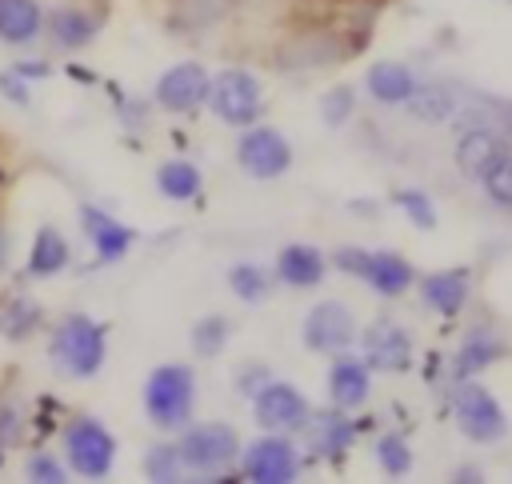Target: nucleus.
Wrapping results in <instances>:
<instances>
[{
  "label": "nucleus",
  "mask_w": 512,
  "mask_h": 484,
  "mask_svg": "<svg viewBox=\"0 0 512 484\" xmlns=\"http://www.w3.org/2000/svg\"><path fill=\"white\" fill-rule=\"evenodd\" d=\"M48 356L60 376L92 380L108 356V324L92 320L88 312H64L48 336Z\"/></svg>",
  "instance_id": "nucleus-1"
},
{
  "label": "nucleus",
  "mask_w": 512,
  "mask_h": 484,
  "mask_svg": "<svg viewBox=\"0 0 512 484\" xmlns=\"http://www.w3.org/2000/svg\"><path fill=\"white\" fill-rule=\"evenodd\" d=\"M360 48H364L360 36H352L328 20H300V28L280 40L272 64L284 72H316V68H332L336 60L356 56Z\"/></svg>",
  "instance_id": "nucleus-2"
},
{
  "label": "nucleus",
  "mask_w": 512,
  "mask_h": 484,
  "mask_svg": "<svg viewBox=\"0 0 512 484\" xmlns=\"http://www.w3.org/2000/svg\"><path fill=\"white\" fill-rule=\"evenodd\" d=\"M196 412V372L188 364H156L144 380V416L160 432H180Z\"/></svg>",
  "instance_id": "nucleus-3"
},
{
  "label": "nucleus",
  "mask_w": 512,
  "mask_h": 484,
  "mask_svg": "<svg viewBox=\"0 0 512 484\" xmlns=\"http://www.w3.org/2000/svg\"><path fill=\"white\" fill-rule=\"evenodd\" d=\"M332 268H340L344 276L368 284L376 296H388V300L404 296V292L416 284V276H420L408 256L388 252V248H372V252H368V248H356V244L336 248V252H332Z\"/></svg>",
  "instance_id": "nucleus-4"
},
{
  "label": "nucleus",
  "mask_w": 512,
  "mask_h": 484,
  "mask_svg": "<svg viewBox=\"0 0 512 484\" xmlns=\"http://www.w3.org/2000/svg\"><path fill=\"white\" fill-rule=\"evenodd\" d=\"M448 412H452L456 428L472 444H500L508 436V412H504V404L496 400V392H488L472 376L468 380H452Z\"/></svg>",
  "instance_id": "nucleus-5"
},
{
  "label": "nucleus",
  "mask_w": 512,
  "mask_h": 484,
  "mask_svg": "<svg viewBox=\"0 0 512 484\" xmlns=\"http://www.w3.org/2000/svg\"><path fill=\"white\" fill-rule=\"evenodd\" d=\"M64 440V460L76 476L84 480H104L116 468V436L96 420V416H72L60 428Z\"/></svg>",
  "instance_id": "nucleus-6"
},
{
  "label": "nucleus",
  "mask_w": 512,
  "mask_h": 484,
  "mask_svg": "<svg viewBox=\"0 0 512 484\" xmlns=\"http://www.w3.org/2000/svg\"><path fill=\"white\" fill-rule=\"evenodd\" d=\"M176 448L184 468H196L200 480L212 476L216 468H228L240 456V436L224 420H204V424H184L176 432Z\"/></svg>",
  "instance_id": "nucleus-7"
},
{
  "label": "nucleus",
  "mask_w": 512,
  "mask_h": 484,
  "mask_svg": "<svg viewBox=\"0 0 512 484\" xmlns=\"http://www.w3.org/2000/svg\"><path fill=\"white\" fill-rule=\"evenodd\" d=\"M208 104H212L216 120L228 124V128H248L264 116V92H260V80L248 68H220L212 76Z\"/></svg>",
  "instance_id": "nucleus-8"
},
{
  "label": "nucleus",
  "mask_w": 512,
  "mask_h": 484,
  "mask_svg": "<svg viewBox=\"0 0 512 484\" xmlns=\"http://www.w3.org/2000/svg\"><path fill=\"white\" fill-rule=\"evenodd\" d=\"M364 428H368L364 420H352V412H344L336 404H328L320 412L312 408L308 420H304V428H300L304 440H308V460H324V464L340 468Z\"/></svg>",
  "instance_id": "nucleus-9"
},
{
  "label": "nucleus",
  "mask_w": 512,
  "mask_h": 484,
  "mask_svg": "<svg viewBox=\"0 0 512 484\" xmlns=\"http://www.w3.org/2000/svg\"><path fill=\"white\" fill-rule=\"evenodd\" d=\"M240 480L248 484H292L300 476V452L284 432H264L240 456Z\"/></svg>",
  "instance_id": "nucleus-10"
},
{
  "label": "nucleus",
  "mask_w": 512,
  "mask_h": 484,
  "mask_svg": "<svg viewBox=\"0 0 512 484\" xmlns=\"http://www.w3.org/2000/svg\"><path fill=\"white\" fill-rule=\"evenodd\" d=\"M236 164L252 176V180H276L292 168V144L280 128L272 124H248L240 128V140H236Z\"/></svg>",
  "instance_id": "nucleus-11"
},
{
  "label": "nucleus",
  "mask_w": 512,
  "mask_h": 484,
  "mask_svg": "<svg viewBox=\"0 0 512 484\" xmlns=\"http://www.w3.org/2000/svg\"><path fill=\"white\" fill-rule=\"evenodd\" d=\"M300 340L316 356L348 352L356 344V316H352V308L340 304V300H320L316 308H308V316L300 324Z\"/></svg>",
  "instance_id": "nucleus-12"
},
{
  "label": "nucleus",
  "mask_w": 512,
  "mask_h": 484,
  "mask_svg": "<svg viewBox=\"0 0 512 484\" xmlns=\"http://www.w3.org/2000/svg\"><path fill=\"white\" fill-rule=\"evenodd\" d=\"M308 412H312L308 396L296 384L276 380V376L252 396V420H256L260 432H284V436L288 432H300L304 420H308Z\"/></svg>",
  "instance_id": "nucleus-13"
},
{
  "label": "nucleus",
  "mask_w": 512,
  "mask_h": 484,
  "mask_svg": "<svg viewBox=\"0 0 512 484\" xmlns=\"http://www.w3.org/2000/svg\"><path fill=\"white\" fill-rule=\"evenodd\" d=\"M208 88H212L208 68L196 64V60H180V64L160 72V80L152 88V100L172 116H192L208 104Z\"/></svg>",
  "instance_id": "nucleus-14"
},
{
  "label": "nucleus",
  "mask_w": 512,
  "mask_h": 484,
  "mask_svg": "<svg viewBox=\"0 0 512 484\" xmlns=\"http://www.w3.org/2000/svg\"><path fill=\"white\" fill-rule=\"evenodd\" d=\"M356 344H360V360L372 372H392L396 376V372L412 368V336H408V328H400L388 316H380L364 332H356Z\"/></svg>",
  "instance_id": "nucleus-15"
},
{
  "label": "nucleus",
  "mask_w": 512,
  "mask_h": 484,
  "mask_svg": "<svg viewBox=\"0 0 512 484\" xmlns=\"http://www.w3.org/2000/svg\"><path fill=\"white\" fill-rule=\"evenodd\" d=\"M508 148H512V144H508L504 132L488 128V124H472V128H460V136H456V144H452V164H456V172H460L464 180H476V184H480V180L504 160Z\"/></svg>",
  "instance_id": "nucleus-16"
},
{
  "label": "nucleus",
  "mask_w": 512,
  "mask_h": 484,
  "mask_svg": "<svg viewBox=\"0 0 512 484\" xmlns=\"http://www.w3.org/2000/svg\"><path fill=\"white\" fill-rule=\"evenodd\" d=\"M76 216H80V232L88 236V244L96 252V264H116V260H124L132 252L136 232L128 224H120L112 212H104L96 204H80Z\"/></svg>",
  "instance_id": "nucleus-17"
},
{
  "label": "nucleus",
  "mask_w": 512,
  "mask_h": 484,
  "mask_svg": "<svg viewBox=\"0 0 512 484\" xmlns=\"http://www.w3.org/2000/svg\"><path fill=\"white\" fill-rule=\"evenodd\" d=\"M416 284H420L424 304L436 316H444V320H456L468 308V300H472V268H464V264L440 268V272H428V276H416Z\"/></svg>",
  "instance_id": "nucleus-18"
},
{
  "label": "nucleus",
  "mask_w": 512,
  "mask_h": 484,
  "mask_svg": "<svg viewBox=\"0 0 512 484\" xmlns=\"http://www.w3.org/2000/svg\"><path fill=\"white\" fill-rule=\"evenodd\" d=\"M328 400L344 412H360L372 396V368L360 360V356H344L336 352L332 364H328Z\"/></svg>",
  "instance_id": "nucleus-19"
},
{
  "label": "nucleus",
  "mask_w": 512,
  "mask_h": 484,
  "mask_svg": "<svg viewBox=\"0 0 512 484\" xmlns=\"http://www.w3.org/2000/svg\"><path fill=\"white\" fill-rule=\"evenodd\" d=\"M504 356H508V344H504L492 328L476 324V328L464 332V340H460V348H456V356H452V380H468V376L492 368V364L504 360Z\"/></svg>",
  "instance_id": "nucleus-20"
},
{
  "label": "nucleus",
  "mask_w": 512,
  "mask_h": 484,
  "mask_svg": "<svg viewBox=\"0 0 512 484\" xmlns=\"http://www.w3.org/2000/svg\"><path fill=\"white\" fill-rule=\"evenodd\" d=\"M416 84H420L416 72L408 64H400V60H376L364 72V92L384 108H404V100L412 96Z\"/></svg>",
  "instance_id": "nucleus-21"
},
{
  "label": "nucleus",
  "mask_w": 512,
  "mask_h": 484,
  "mask_svg": "<svg viewBox=\"0 0 512 484\" xmlns=\"http://www.w3.org/2000/svg\"><path fill=\"white\" fill-rule=\"evenodd\" d=\"M324 272H328V260L312 244H284L276 252V280L284 288H316L324 284Z\"/></svg>",
  "instance_id": "nucleus-22"
},
{
  "label": "nucleus",
  "mask_w": 512,
  "mask_h": 484,
  "mask_svg": "<svg viewBox=\"0 0 512 484\" xmlns=\"http://www.w3.org/2000/svg\"><path fill=\"white\" fill-rule=\"evenodd\" d=\"M64 268H68V240H64V232L56 224H40L36 236H32V244H28L24 272L32 280H48V276H56Z\"/></svg>",
  "instance_id": "nucleus-23"
},
{
  "label": "nucleus",
  "mask_w": 512,
  "mask_h": 484,
  "mask_svg": "<svg viewBox=\"0 0 512 484\" xmlns=\"http://www.w3.org/2000/svg\"><path fill=\"white\" fill-rule=\"evenodd\" d=\"M44 28H48V36H52L60 48H84V44L96 40L100 20H96L92 12L68 4V8H52V12L44 16Z\"/></svg>",
  "instance_id": "nucleus-24"
},
{
  "label": "nucleus",
  "mask_w": 512,
  "mask_h": 484,
  "mask_svg": "<svg viewBox=\"0 0 512 484\" xmlns=\"http://www.w3.org/2000/svg\"><path fill=\"white\" fill-rule=\"evenodd\" d=\"M44 32V8L36 0H0V40L20 48Z\"/></svg>",
  "instance_id": "nucleus-25"
},
{
  "label": "nucleus",
  "mask_w": 512,
  "mask_h": 484,
  "mask_svg": "<svg viewBox=\"0 0 512 484\" xmlns=\"http://www.w3.org/2000/svg\"><path fill=\"white\" fill-rule=\"evenodd\" d=\"M404 108H408V116H412L416 124H444V120L456 116L460 96H456V88H448V84H416L412 96L404 100Z\"/></svg>",
  "instance_id": "nucleus-26"
},
{
  "label": "nucleus",
  "mask_w": 512,
  "mask_h": 484,
  "mask_svg": "<svg viewBox=\"0 0 512 484\" xmlns=\"http://www.w3.org/2000/svg\"><path fill=\"white\" fill-rule=\"evenodd\" d=\"M200 184H204V176H200V168H196L192 160L172 156V160H164V164L156 168V192H160L164 200H172V204L196 200V196H200Z\"/></svg>",
  "instance_id": "nucleus-27"
},
{
  "label": "nucleus",
  "mask_w": 512,
  "mask_h": 484,
  "mask_svg": "<svg viewBox=\"0 0 512 484\" xmlns=\"http://www.w3.org/2000/svg\"><path fill=\"white\" fill-rule=\"evenodd\" d=\"M40 324H44V308H40L32 296H12V300H4V308H0V336H4V340L20 344V340L36 336Z\"/></svg>",
  "instance_id": "nucleus-28"
},
{
  "label": "nucleus",
  "mask_w": 512,
  "mask_h": 484,
  "mask_svg": "<svg viewBox=\"0 0 512 484\" xmlns=\"http://www.w3.org/2000/svg\"><path fill=\"white\" fill-rule=\"evenodd\" d=\"M228 340H232V320H228L224 312L200 316V320L192 324V332H188V348H192L196 360H216V356L228 348Z\"/></svg>",
  "instance_id": "nucleus-29"
},
{
  "label": "nucleus",
  "mask_w": 512,
  "mask_h": 484,
  "mask_svg": "<svg viewBox=\"0 0 512 484\" xmlns=\"http://www.w3.org/2000/svg\"><path fill=\"white\" fill-rule=\"evenodd\" d=\"M240 0H176L172 4V28L176 32H200L220 24Z\"/></svg>",
  "instance_id": "nucleus-30"
},
{
  "label": "nucleus",
  "mask_w": 512,
  "mask_h": 484,
  "mask_svg": "<svg viewBox=\"0 0 512 484\" xmlns=\"http://www.w3.org/2000/svg\"><path fill=\"white\" fill-rule=\"evenodd\" d=\"M376 464L388 480H400L412 472L416 456H412V444L404 440V432H380L376 436Z\"/></svg>",
  "instance_id": "nucleus-31"
},
{
  "label": "nucleus",
  "mask_w": 512,
  "mask_h": 484,
  "mask_svg": "<svg viewBox=\"0 0 512 484\" xmlns=\"http://www.w3.org/2000/svg\"><path fill=\"white\" fill-rule=\"evenodd\" d=\"M28 416L32 412L20 396H0V468H4V452L28 440Z\"/></svg>",
  "instance_id": "nucleus-32"
},
{
  "label": "nucleus",
  "mask_w": 512,
  "mask_h": 484,
  "mask_svg": "<svg viewBox=\"0 0 512 484\" xmlns=\"http://www.w3.org/2000/svg\"><path fill=\"white\" fill-rule=\"evenodd\" d=\"M144 476L152 484H180L184 480V460H180L176 440H160L144 452Z\"/></svg>",
  "instance_id": "nucleus-33"
},
{
  "label": "nucleus",
  "mask_w": 512,
  "mask_h": 484,
  "mask_svg": "<svg viewBox=\"0 0 512 484\" xmlns=\"http://www.w3.org/2000/svg\"><path fill=\"white\" fill-rule=\"evenodd\" d=\"M272 280H276V276H268L260 264H232V268H228V292H232L236 300H244V304H260V300L268 296Z\"/></svg>",
  "instance_id": "nucleus-34"
},
{
  "label": "nucleus",
  "mask_w": 512,
  "mask_h": 484,
  "mask_svg": "<svg viewBox=\"0 0 512 484\" xmlns=\"http://www.w3.org/2000/svg\"><path fill=\"white\" fill-rule=\"evenodd\" d=\"M392 204L404 212V220L412 228H420V232H432L436 228V204H432V196L424 188H396L392 192Z\"/></svg>",
  "instance_id": "nucleus-35"
},
{
  "label": "nucleus",
  "mask_w": 512,
  "mask_h": 484,
  "mask_svg": "<svg viewBox=\"0 0 512 484\" xmlns=\"http://www.w3.org/2000/svg\"><path fill=\"white\" fill-rule=\"evenodd\" d=\"M352 112H356V88H352V84H332V88L320 96V120H324L328 128L348 124Z\"/></svg>",
  "instance_id": "nucleus-36"
},
{
  "label": "nucleus",
  "mask_w": 512,
  "mask_h": 484,
  "mask_svg": "<svg viewBox=\"0 0 512 484\" xmlns=\"http://www.w3.org/2000/svg\"><path fill=\"white\" fill-rule=\"evenodd\" d=\"M24 476H28L32 484H64V480H68V468H64L48 448H32V452L24 456Z\"/></svg>",
  "instance_id": "nucleus-37"
},
{
  "label": "nucleus",
  "mask_w": 512,
  "mask_h": 484,
  "mask_svg": "<svg viewBox=\"0 0 512 484\" xmlns=\"http://www.w3.org/2000/svg\"><path fill=\"white\" fill-rule=\"evenodd\" d=\"M480 188H484V196H488L496 208H508V212H512V148H508L504 160L480 180Z\"/></svg>",
  "instance_id": "nucleus-38"
},
{
  "label": "nucleus",
  "mask_w": 512,
  "mask_h": 484,
  "mask_svg": "<svg viewBox=\"0 0 512 484\" xmlns=\"http://www.w3.org/2000/svg\"><path fill=\"white\" fill-rule=\"evenodd\" d=\"M64 412V404L56 400V396H40L36 404H32V416H28V436H52L56 432V416Z\"/></svg>",
  "instance_id": "nucleus-39"
},
{
  "label": "nucleus",
  "mask_w": 512,
  "mask_h": 484,
  "mask_svg": "<svg viewBox=\"0 0 512 484\" xmlns=\"http://www.w3.org/2000/svg\"><path fill=\"white\" fill-rule=\"evenodd\" d=\"M268 380H272V368H268V364H256V360H252V364H240V368H236V376H232L236 392H240V396H248V400H252Z\"/></svg>",
  "instance_id": "nucleus-40"
},
{
  "label": "nucleus",
  "mask_w": 512,
  "mask_h": 484,
  "mask_svg": "<svg viewBox=\"0 0 512 484\" xmlns=\"http://www.w3.org/2000/svg\"><path fill=\"white\" fill-rule=\"evenodd\" d=\"M0 96H4L8 104H16V108H28V104H32V84H28L16 68H4V72H0Z\"/></svg>",
  "instance_id": "nucleus-41"
},
{
  "label": "nucleus",
  "mask_w": 512,
  "mask_h": 484,
  "mask_svg": "<svg viewBox=\"0 0 512 484\" xmlns=\"http://www.w3.org/2000/svg\"><path fill=\"white\" fill-rule=\"evenodd\" d=\"M12 68H16L28 84H32V80H48V72H52V64H48V60H16Z\"/></svg>",
  "instance_id": "nucleus-42"
},
{
  "label": "nucleus",
  "mask_w": 512,
  "mask_h": 484,
  "mask_svg": "<svg viewBox=\"0 0 512 484\" xmlns=\"http://www.w3.org/2000/svg\"><path fill=\"white\" fill-rule=\"evenodd\" d=\"M64 72H68L72 80H80L84 88H88V84H96V72H92V68H84V64H76V60H72V64H68Z\"/></svg>",
  "instance_id": "nucleus-43"
},
{
  "label": "nucleus",
  "mask_w": 512,
  "mask_h": 484,
  "mask_svg": "<svg viewBox=\"0 0 512 484\" xmlns=\"http://www.w3.org/2000/svg\"><path fill=\"white\" fill-rule=\"evenodd\" d=\"M452 480H456V484H480V472H476V464H460V468L452 472Z\"/></svg>",
  "instance_id": "nucleus-44"
},
{
  "label": "nucleus",
  "mask_w": 512,
  "mask_h": 484,
  "mask_svg": "<svg viewBox=\"0 0 512 484\" xmlns=\"http://www.w3.org/2000/svg\"><path fill=\"white\" fill-rule=\"evenodd\" d=\"M348 208H352L356 216H376V212H380V204H376V200H352Z\"/></svg>",
  "instance_id": "nucleus-45"
},
{
  "label": "nucleus",
  "mask_w": 512,
  "mask_h": 484,
  "mask_svg": "<svg viewBox=\"0 0 512 484\" xmlns=\"http://www.w3.org/2000/svg\"><path fill=\"white\" fill-rule=\"evenodd\" d=\"M424 380H428V384H436V380H440V356H436V352L424 360Z\"/></svg>",
  "instance_id": "nucleus-46"
},
{
  "label": "nucleus",
  "mask_w": 512,
  "mask_h": 484,
  "mask_svg": "<svg viewBox=\"0 0 512 484\" xmlns=\"http://www.w3.org/2000/svg\"><path fill=\"white\" fill-rule=\"evenodd\" d=\"M0 268H8V232L0 224Z\"/></svg>",
  "instance_id": "nucleus-47"
}]
</instances>
